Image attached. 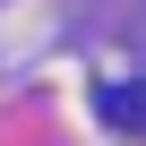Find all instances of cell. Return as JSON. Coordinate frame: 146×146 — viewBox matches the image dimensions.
Returning <instances> with one entry per match:
<instances>
[{"label":"cell","mask_w":146,"mask_h":146,"mask_svg":"<svg viewBox=\"0 0 146 146\" xmlns=\"http://www.w3.org/2000/svg\"><path fill=\"white\" fill-rule=\"evenodd\" d=\"M103 120H120V129H146V78H137V86H103Z\"/></svg>","instance_id":"6da1fadb"}]
</instances>
